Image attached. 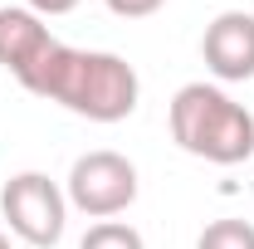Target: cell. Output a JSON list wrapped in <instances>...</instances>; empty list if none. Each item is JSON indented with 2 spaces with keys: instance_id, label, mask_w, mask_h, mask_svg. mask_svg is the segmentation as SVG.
I'll return each instance as SVG.
<instances>
[{
  "instance_id": "4",
  "label": "cell",
  "mask_w": 254,
  "mask_h": 249,
  "mask_svg": "<svg viewBox=\"0 0 254 249\" xmlns=\"http://www.w3.org/2000/svg\"><path fill=\"white\" fill-rule=\"evenodd\" d=\"M137 190H142L137 166H132L123 152H108V147L83 152L73 166H68V181H64L68 205H73V210H83V215H93V220L123 215L127 205L137 200Z\"/></svg>"
},
{
  "instance_id": "3",
  "label": "cell",
  "mask_w": 254,
  "mask_h": 249,
  "mask_svg": "<svg viewBox=\"0 0 254 249\" xmlns=\"http://www.w3.org/2000/svg\"><path fill=\"white\" fill-rule=\"evenodd\" d=\"M0 215L10 225V235H20L25 245L54 249L64 240V225H68V195L44 171H20L0 190Z\"/></svg>"
},
{
  "instance_id": "8",
  "label": "cell",
  "mask_w": 254,
  "mask_h": 249,
  "mask_svg": "<svg viewBox=\"0 0 254 249\" xmlns=\"http://www.w3.org/2000/svg\"><path fill=\"white\" fill-rule=\"evenodd\" d=\"M78 249H147V240L127 220H98L93 230L78 240Z\"/></svg>"
},
{
  "instance_id": "7",
  "label": "cell",
  "mask_w": 254,
  "mask_h": 249,
  "mask_svg": "<svg viewBox=\"0 0 254 249\" xmlns=\"http://www.w3.org/2000/svg\"><path fill=\"white\" fill-rule=\"evenodd\" d=\"M195 249H254V225L250 220H210L205 230H200V240H195Z\"/></svg>"
},
{
  "instance_id": "2",
  "label": "cell",
  "mask_w": 254,
  "mask_h": 249,
  "mask_svg": "<svg viewBox=\"0 0 254 249\" xmlns=\"http://www.w3.org/2000/svg\"><path fill=\"white\" fill-rule=\"evenodd\" d=\"M171 142L210 166H240L254 156V113L215 83H181L166 108Z\"/></svg>"
},
{
  "instance_id": "10",
  "label": "cell",
  "mask_w": 254,
  "mask_h": 249,
  "mask_svg": "<svg viewBox=\"0 0 254 249\" xmlns=\"http://www.w3.org/2000/svg\"><path fill=\"white\" fill-rule=\"evenodd\" d=\"M25 10H34L39 20H49V15H68V10H78V0H25Z\"/></svg>"
},
{
  "instance_id": "11",
  "label": "cell",
  "mask_w": 254,
  "mask_h": 249,
  "mask_svg": "<svg viewBox=\"0 0 254 249\" xmlns=\"http://www.w3.org/2000/svg\"><path fill=\"white\" fill-rule=\"evenodd\" d=\"M0 249H15V245H10V235H5V230H0Z\"/></svg>"
},
{
  "instance_id": "5",
  "label": "cell",
  "mask_w": 254,
  "mask_h": 249,
  "mask_svg": "<svg viewBox=\"0 0 254 249\" xmlns=\"http://www.w3.org/2000/svg\"><path fill=\"white\" fill-rule=\"evenodd\" d=\"M200 59L220 83H245L254 78V15L250 10H220L205 39H200Z\"/></svg>"
},
{
  "instance_id": "6",
  "label": "cell",
  "mask_w": 254,
  "mask_h": 249,
  "mask_svg": "<svg viewBox=\"0 0 254 249\" xmlns=\"http://www.w3.org/2000/svg\"><path fill=\"white\" fill-rule=\"evenodd\" d=\"M54 44H59V39L49 34V25H44L34 10H25V5H5V10H0V63H5L15 78H25Z\"/></svg>"
},
{
  "instance_id": "9",
  "label": "cell",
  "mask_w": 254,
  "mask_h": 249,
  "mask_svg": "<svg viewBox=\"0 0 254 249\" xmlns=\"http://www.w3.org/2000/svg\"><path fill=\"white\" fill-rule=\"evenodd\" d=\"M113 15H123V20H147V15H157L166 0H103Z\"/></svg>"
},
{
  "instance_id": "1",
  "label": "cell",
  "mask_w": 254,
  "mask_h": 249,
  "mask_svg": "<svg viewBox=\"0 0 254 249\" xmlns=\"http://www.w3.org/2000/svg\"><path fill=\"white\" fill-rule=\"evenodd\" d=\"M20 88H30L44 103H59L73 118L88 123H123L137 113L142 98V78L123 54L108 49H73V44H54L44 59L20 78Z\"/></svg>"
}]
</instances>
